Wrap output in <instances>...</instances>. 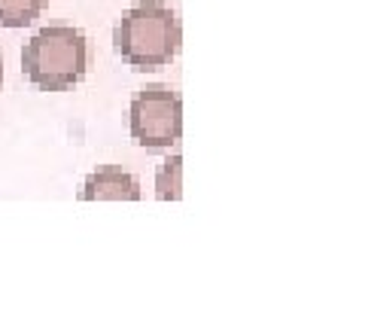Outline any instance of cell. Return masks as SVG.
I'll use <instances>...</instances> for the list:
<instances>
[{
	"label": "cell",
	"mask_w": 365,
	"mask_h": 329,
	"mask_svg": "<svg viewBox=\"0 0 365 329\" xmlns=\"http://www.w3.org/2000/svg\"><path fill=\"white\" fill-rule=\"evenodd\" d=\"M0 79H4V61H0Z\"/></svg>",
	"instance_id": "obj_7"
},
{
	"label": "cell",
	"mask_w": 365,
	"mask_h": 329,
	"mask_svg": "<svg viewBox=\"0 0 365 329\" xmlns=\"http://www.w3.org/2000/svg\"><path fill=\"white\" fill-rule=\"evenodd\" d=\"M49 0H0V28H28L40 19Z\"/></svg>",
	"instance_id": "obj_5"
},
{
	"label": "cell",
	"mask_w": 365,
	"mask_h": 329,
	"mask_svg": "<svg viewBox=\"0 0 365 329\" xmlns=\"http://www.w3.org/2000/svg\"><path fill=\"white\" fill-rule=\"evenodd\" d=\"M21 71L40 92H67L88 74V40L79 28H40L21 49Z\"/></svg>",
	"instance_id": "obj_2"
},
{
	"label": "cell",
	"mask_w": 365,
	"mask_h": 329,
	"mask_svg": "<svg viewBox=\"0 0 365 329\" xmlns=\"http://www.w3.org/2000/svg\"><path fill=\"white\" fill-rule=\"evenodd\" d=\"M79 201H140V180L119 165H104L83 180Z\"/></svg>",
	"instance_id": "obj_4"
},
{
	"label": "cell",
	"mask_w": 365,
	"mask_h": 329,
	"mask_svg": "<svg viewBox=\"0 0 365 329\" xmlns=\"http://www.w3.org/2000/svg\"><path fill=\"white\" fill-rule=\"evenodd\" d=\"M155 196L158 201L182 198V156H168L155 171Z\"/></svg>",
	"instance_id": "obj_6"
},
{
	"label": "cell",
	"mask_w": 365,
	"mask_h": 329,
	"mask_svg": "<svg viewBox=\"0 0 365 329\" xmlns=\"http://www.w3.org/2000/svg\"><path fill=\"white\" fill-rule=\"evenodd\" d=\"M182 25L162 0H140L125 9L113 28L116 55L131 71H158L180 55Z\"/></svg>",
	"instance_id": "obj_1"
},
{
	"label": "cell",
	"mask_w": 365,
	"mask_h": 329,
	"mask_svg": "<svg viewBox=\"0 0 365 329\" xmlns=\"http://www.w3.org/2000/svg\"><path fill=\"white\" fill-rule=\"evenodd\" d=\"M131 138L146 150H168L182 138V98L170 86L153 83L131 98Z\"/></svg>",
	"instance_id": "obj_3"
}]
</instances>
